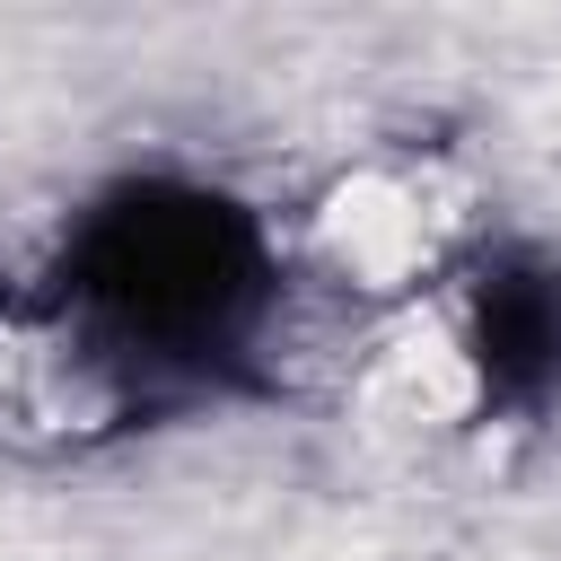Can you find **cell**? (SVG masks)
<instances>
[{
	"mask_svg": "<svg viewBox=\"0 0 561 561\" xmlns=\"http://www.w3.org/2000/svg\"><path fill=\"white\" fill-rule=\"evenodd\" d=\"M272 307H280V254L263 219L237 193L175 175L96 193L70 219L35 298V316L61 333L105 421L272 386L254 359Z\"/></svg>",
	"mask_w": 561,
	"mask_h": 561,
	"instance_id": "cell-1",
	"label": "cell"
},
{
	"mask_svg": "<svg viewBox=\"0 0 561 561\" xmlns=\"http://www.w3.org/2000/svg\"><path fill=\"white\" fill-rule=\"evenodd\" d=\"M465 351L491 412L561 403V245H500L465 289Z\"/></svg>",
	"mask_w": 561,
	"mask_h": 561,
	"instance_id": "cell-2",
	"label": "cell"
},
{
	"mask_svg": "<svg viewBox=\"0 0 561 561\" xmlns=\"http://www.w3.org/2000/svg\"><path fill=\"white\" fill-rule=\"evenodd\" d=\"M9 316H18V289H9V272H0V324H9Z\"/></svg>",
	"mask_w": 561,
	"mask_h": 561,
	"instance_id": "cell-3",
	"label": "cell"
}]
</instances>
